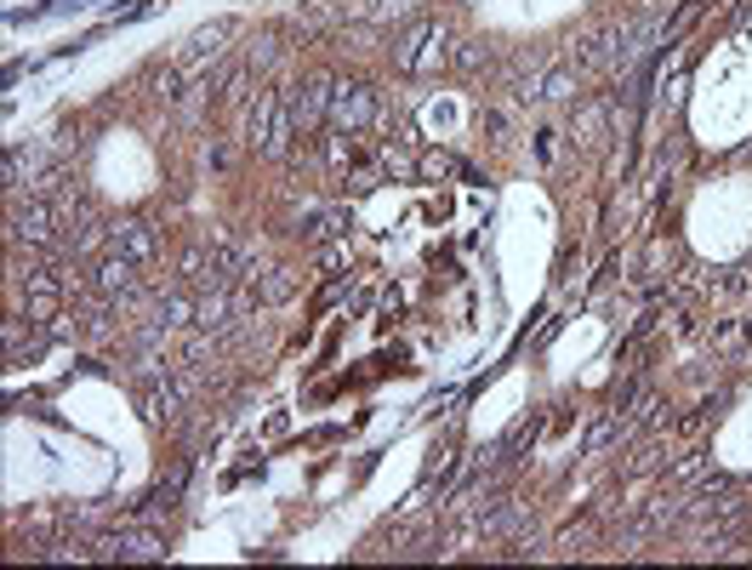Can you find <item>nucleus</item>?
<instances>
[{"mask_svg": "<svg viewBox=\"0 0 752 570\" xmlns=\"http://www.w3.org/2000/svg\"><path fill=\"white\" fill-rule=\"evenodd\" d=\"M371 109H376V103H371V91H365V86H342L337 98H331V115H337V120H348V126L371 120Z\"/></svg>", "mask_w": 752, "mask_h": 570, "instance_id": "f257e3e1", "label": "nucleus"}]
</instances>
